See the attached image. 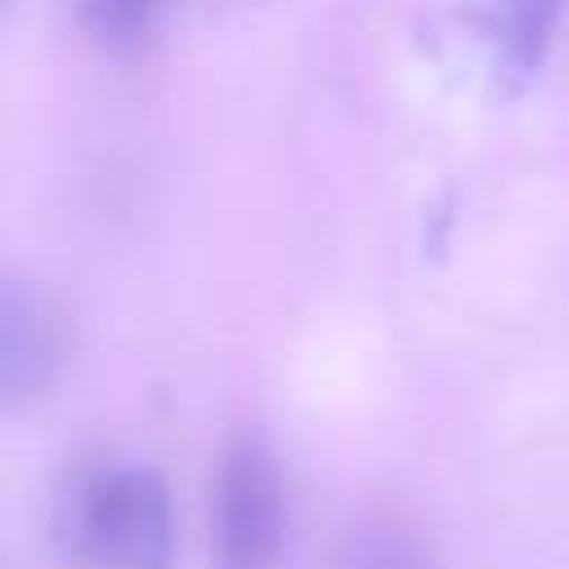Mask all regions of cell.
<instances>
[{
  "mask_svg": "<svg viewBox=\"0 0 569 569\" xmlns=\"http://www.w3.org/2000/svg\"><path fill=\"white\" fill-rule=\"evenodd\" d=\"M53 542L76 569H173L178 516L147 462H84L58 493Z\"/></svg>",
  "mask_w": 569,
  "mask_h": 569,
  "instance_id": "cell-1",
  "label": "cell"
},
{
  "mask_svg": "<svg viewBox=\"0 0 569 569\" xmlns=\"http://www.w3.org/2000/svg\"><path fill=\"white\" fill-rule=\"evenodd\" d=\"M284 551V480L262 436H236L213 476V556L222 569H276Z\"/></svg>",
  "mask_w": 569,
  "mask_h": 569,
  "instance_id": "cell-2",
  "label": "cell"
},
{
  "mask_svg": "<svg viewBox=\"0 0 569 569\" xmlns=\"http://www.w3.org/2000/svg\"><path fill=\"white\" fill-rule=\"evenodd\" d=\"M71 360V316L62 302L22 276L0 284V405L22 409L40 400Z\"/></svg>",
  "mask_w": 569,
  "mask_h": 569,
  "instance_id": "cell-3",
  "label": "cell"
},
{
  "mask_svg": "<svg viewBox=\"0 0 569 569\" xmlns=\"http://www.w3.org/2000/svg\"><path fill=\"white\" fill-rule=\"evenodd\" d=\"M569 0H480L476 27L489 49V67L507 93H516L547 58Z\"/></svg>",
  "mask_w": 569,
  "mask_h": 569,
  "instance_id": "cell-4",
  "label": "cell"
},
{
  "mask_svg": "<svg viewBox=\"0 0 569 569\" xmlns=\"http://www.w3.org/2000/svg\"><path fill=\"white\" fill-rule=\"evenodd\" d=\"M76 4L89 40L116 58L142 53L147 40L156 36L160 13L169 9V0H76Z\"/></svg>",
  "mask_w": 569,
  "mask_h": 569,
  "instance_id": "cell-5",
  "label": "cell"
},
{
  "mask_svg": "<svg viewBox=\"0 0 569 569\" xmlns=\"http://www.w3.org/2000/svg\"><path fill=\"white\" fill-rule=\"evenodd\" d=\"M347 569H431V565L405 533H373L360 542V551H351Z\"/></svg>",
  "mask_w": 569,
  "mask_h": 569,
  "instance_id": "cell-6",
  "label": "cell"
},
{
  "mask_svg": "<svg viewBox=\"0 0 569 569\" xmlns=\"http://www.w3.org/2000/svg\"><path fill=\"white\" fill-rule=\"evenodd\" d=\"M204 9H236V4H249V0H200Z\"/></svg>",
  "mask_w": 569,
  "mask_h": 569,
  "instance_id": "cell-7",
  "label": "cell"
}]
</instances>
